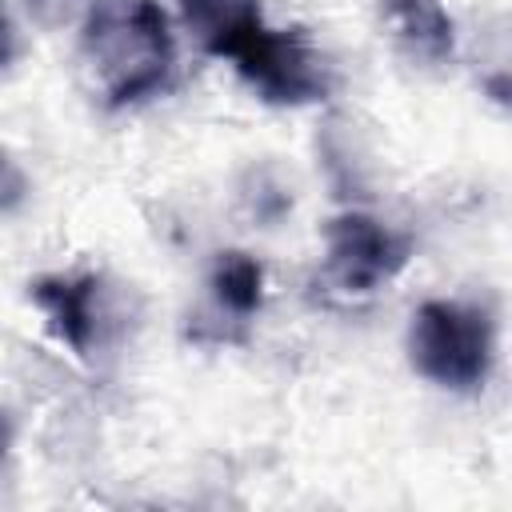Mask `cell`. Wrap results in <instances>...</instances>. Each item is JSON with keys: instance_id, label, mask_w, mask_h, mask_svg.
<instances>
[{"instance_id": "cell-6", "label": "cell", "mask_w": 512, "mask_h": 512, "mask_svg": "<svg viewBox=\"0 0 512 512\" xmlns=\"http://www.w3.org/2000/svg\"><path fill=\"white\" fill-rule=\"evenodd\" d=\"M388 16L420 60L440 64L452 56V20L440 0H388Z\"/></svg>"}, {"instance_id": "cell-4", "label": "cell", "mask_w": 512, "mask_h": 512, "mask_svg": "<svg viewBox=\"0 0 512 512\" xmlns=\"http://www.w3.org/2000/svg\"><path fill=\"white\" fill-rule=\"evenodd\" d=\"M408 260V240L364 212H344L328 224V272L344 292H372Z\"/></svg>"}, {"instance_id": "cell-5", "label": "cell", "mask_w": 512, "mask_h": 512, "mask_svg": "<svg viewBox=\"0 0 512 512\" xmlns=\"http://www.w3.org/2000/svg\"><path fill=\"white\" fill-rule=\"evenodd\" d=\"M96 276H40L32 284V300L44 312L52 336L68 344L76 356H88L96 332Z\"/></svg>"}, {"instance_id": "cell-11", "label": "cell", "mask_w": 512, "mask_h": 512, "mask_svg": "<svg viewBox=\"0 0 512 512\" xmlns=\"http://www.w3.org/2000/svg\"><path fill=\"white\" fill-rule=\"evenodd\" d=\"M4 452H8V420L0 416V456H4Z\"/></svg>"}, {"instance_id": "cell-2", "label": "cell", "mask_w": 512, "mask_h": 512, "mask_svg": "<svg viewBox=\"0 0 512 512\" xmlns=\"http://www.w3.org/2000/svg\"><path fill=\"white\" fill-rule=\"evenodd\" d=\"M80 56L104 104L124 108L168 84L176 44L156 0H96L84 16Z\"/></svg>"}, {"instance_id": "cell-1", "label": "cell", "mask_w": 512, "mask_h": 512, "mask_svg": "<svg viewBox=\"0 0 512 512\" xmlns=\"http://www.w3.org/2000/svg\"><path fill=\"white\" fill-rule=\"evenodd\" d=\"M188 32L208 56L232 60L268 104H312L328 96L324 56L300 28H272L260 0H180Z\"/></svg>"}, {"instance_id": "cell-7", "label": "cell", "mask_w": 512, "mask_h": 512, "mask_svg": "<svg viewBox=\"0 0 512 512\" xmlns=\"http://www.w3.org/2000/svg\"><path fill=\"white\" fill-rule=\"evenodd\" d=\"M216 304L232 316H252L264 300V268L248 252H220L212 268Z\"/></svg>"}, {"instance_id": "cell-9", "label": "cell", "mask_w": 512, "mask_h": 512, "mask_svg": "<svg viewBox=\"0 0 512 512\" xmlns=\"http://www.w3.org/2000/svg\"><path fill=\"white\" fill-rule=\"evenodd\" d=\"M24 4H28V12H32L36 20L56 24V20L68 12V4H72V0H24Z\"/></svg>"}, {"instance_id": "cell-3", "label": "cell", "mask_w": 512, "mask_h": 512, "mask_svg": "<svg viewBox=\"0 0 512 512\" xmlns=\"http://www.w3.org/2000/svg\"><path fill=\"white\" fill-rule=\"evenodd\" d=\"M492 320L480 308L456 300H428L412 316L408 352L412 368L452 392L480 388L492 372Z\"/></svg>"}, {"instance_id": "cell-10", "label": "cell", "mask_w": 512, "mask_h": 512, "mask_svg": "<svg viewBox=\"0 0 512 512\" xmlns=\"http://www.w3.org/2000/svg\"><path fill=\"white\" fill-rule=\"evenodd\" d=\"M16 60V28L8 20V12L0 8V68H8Z\"/></svg>"}, {"instance_id": "cell-8", "label": "cell", "mask_w": 512, "mask_h": 512, "mask_svg": "<svg viewBox=\"0 0 512 512\" xmlns=\"http://www.w3.org/2000/svg\"><path fill=\"white\" fill-rule=\"evenodd\" d=\"M24 192H28V180H24V172L8 160V152L0 148V212H12L20 200H24Z\"/></svg>"}]
</instances>
